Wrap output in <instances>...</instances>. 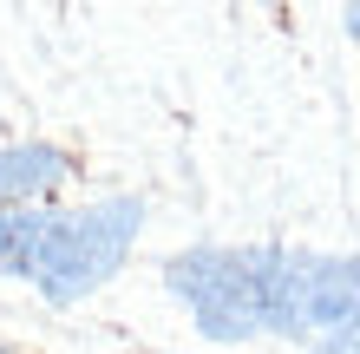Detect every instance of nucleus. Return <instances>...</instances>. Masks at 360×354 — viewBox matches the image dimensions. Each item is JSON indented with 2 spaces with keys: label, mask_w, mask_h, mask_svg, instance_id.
Returning a JSON list of instances; mask_svg holds the SVG:
<instances>
[{
  "label": "nucleus",
  "mask_w": 360,
  "mask_h": 354,
  "mask_svg": "<svg viewBox=\"0 0 360 354\" xmlns=\"http://www.w3.org/2000/svg\"><path fill=\"white\" fill-rule=\"evenodd\" d=\"M0 354H7V348H0Z\"/></svg>",
  "instance_id": "4"
},
{
  "label": "nucleus",
  "mask_w": 360,
  "mask_h": 354,
  "mask_svg": "<svg viewBox=\"0 0 360 354\" xmlns=\"http://www.w3.org/2000/svg\"><path fill=\"white\" fill-rule=\"evenodd\" d=\"M59 177H66V158H59L53 144L0 151V210H13V203H27V197H39V191H53Z\"/></svg>",
  "instance_id": "3"
},
{
  "label": "nucleus",
  "mask_w": 360,
  "mask_h": 354,
  "mask_svg": "<svg viewBox=\"0 0 360 354\" xmlns=\"http://www.w3.org/2000/svg\"><path fill=\"white\" fill-rule=\"evenodd\" d=\"M256 328L321 354H360V263L256 243Z\"/></svg>",
  "instance_id": "2"
},
{
  "label": "nucleus",
  "mask_w": 360,
  "mask_h": 354,
  "mask_svg": "<svg viewBox=\"0 0 360 354\" xmlns=\"http://www.w3.org/2000/svg\"><path fill=\"white\" fill-rule=\"evenodd\" d=\"M144 210L131 197L92 210H0V263L53 302H79L124 263Z\"/></svg>",
  "instance_id": "1"
}]
</instances>
